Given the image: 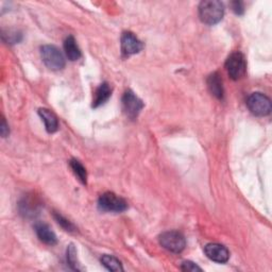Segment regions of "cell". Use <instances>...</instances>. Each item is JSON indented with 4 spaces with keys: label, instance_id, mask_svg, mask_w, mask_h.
I'll list each match as a JSON object with an SVG mask.
<instances>
[{
    "label": "cell",
    "instance_id": "cell-1",
    "mask_svg": "<svg viewBox=\"0 0 272 272\" xmlns=\"http://www.w3.org/2000/svg\"><path fill=\"white\" fill-rule=\"evenodd\" d=\"M224 4L217 0H205L199 6V16L202 22L209 26H214L224 18Z\"/></svg>",
    "mask_w": 272,
    "mask_h": 272
},
{
    "label": "cell",
    "instance_id": "cell-2",
    "mask_svg": "<svg viewBox=\"0 0 272 272\" xmlns=\"http://www.w3.org/2000/svg\"><path fill=\"white\" fill-rule=\"evenodd\" d=\"M41 56L45 65L51 70H61L65 66V59L63 54L54 45L43 46L41 48Z\"/></svg>",
    "mask_w": 272,
    "mask_h": 272
},
{
    "label": "cell",
    "instance_id": "cell-3",
    "mask_svg": "<svg viewBox=\"0 0 272 272\" xmlns=\"http://www.w3.org/2000/svg\"><path fill=\"white\" fill-rule=\"evenodd\" d=\"M163 248L172 253H181L186 247V240L182 233L178 231L164 232L159 237Z\"/></svg>",
    "mask_w": 272,
    "mask_h": 272
},
{
    "label": "cell",
    "instance_id": "cell-4",
    "mask_svg": "<svg viewBox=\"0 0 272 272\" xmlns=\"http://www.w3.org/2000/svg\"><path fill=\"white\" fill-rule=\"evenodd\" d=\"M98 206L103 212L121 213L128 209V203L123 198L109 191L102 193L100 196L98 200Z\"/></svg>",
    "mask_w": 272,
    "mask_h": 272
},
{
    "label": "cell",
    "instance_id": "cell-5",
    "mask_svg": "<svg viewBox=\"0 0 272 272\" xmlns=\"http://www.w3.org/2000/svg\"><path fill=\"white\" fill-rule=\"evenodd\" d=\"M226 68L231 79L235 81L241 79L247 71V63L243 55L239 51L231 54L226 62Z\"/></svg>",
    "mask_w": 272,
    "mask_h": 272
},
{
    "label": "cell",
    "instance_id": "cell-6",
    "mask_svg": "<svg viewBox=\"0 0 272 272\" xmlns=\"http://www.w3.org/2000/svg\"><path fill=\"white\" fill-rule=\"evenodd\" d=\"M247 107L253 115L264 117L271 113V100L262 93H252L247 99Z\"/></svg>",
    "mask_w": 272,
    "mask_h": 272
},
{
    "label": "cell",
    "instance_id": "cell-7",
    "mask_svg": "<svg viewBox=\"0 0 272 272\" xmlns=\"http://www.w3.org/2000/svg\"><path fill=\"white\" fill-rule=\"evenodd\" d=\"M122 110L127 115V117L135 119L140 111L144 108V103L132 92V90H127L122 96Z\"/></svg>",
    "mask_w": 272,
    "mask_h": 272
},
{
    "label": "cell",
    "instance_id": "cell-8",
    "mask_svg": "<svg viewBox=\"0 0 272 272\" xmlns=\"http://www.w3.org/2000/svg\"><path fill=\"white\" fill-rule=\"evenodd\" d=\"M144 45L132 32H125L121 36V51L125 57L138 54Z\"/></svg>",
    "mask_w": 272,
    "mask_h": 272
},
{
    "label": "cell",
    "instance_id": "cell-9",
    "mask_svg": "<svg viewBox=\"0 0 272 272\" xmlns=\"http://www.w3.org/2000/svg\"><path fill=\"white\" fill-rule=\"evenodd\" d=\"M204 252L206 256L212 260L213 262L224 264L227 263L230 258L229 250L222 244L219 243H209L205 245Z\"/></svg>",
    "mask_w": 272,
    "mask_h": 272
},
{
    "label": "cell",
    "instance_id": "cell-10",
    "mask_svg": "<svg viewBox=\"0 0 272 272\" xmlns=\"http://www.w3.org/2000/svg\"><path fill=\"white\" fill-rule=\"evenodd\" d=\"M35 232L37 237L40 238L41 241H43L46 244L55 245L58 241L55 232L50 229V227L46 224L40 222L35 225Z\"/></svg>",
    "mask_w": 272,
    "mask_h": 272
},
{
    "label": "cell",
    "instance_id": "cell-11",
    "mask_svg": "<svg viewBox=\"0 0 272 272\" xmlns=\"http://www.w3.org/2000/svg\"><path fill=\"white\" fill-rule=\"evenodd\" d=\"M207 87H209L211 94L217 99L224 98L225 89L222 85V80L218 72H214L207 78Z\"/></svg>",
    "mask_w": 272,
    "mask_h": 272
},
{
    "label": "cell",
    "instance_id": "cell-12",
    "mask_svg": "<svg viewBox=\"0 0 272 272\" xmlns=\"http://www.w3.org/2000/svg\"><path fill=\"white\" fill-rule=\"evenodd\" d=\"M38 114H40L41 118L45 122V127H46L47 132L55 133V132L58 131L59 121H58V117H57L56 114L54 112H51L48 109H40V110H38Z\"/></svg>",
    "mask_w": 272,
    "mask_h": 272
},
{
    "label": "cell",
    "instance_id": "cell-13",
    "mask_svg": "<svg viewBox=\"0 0 272 272\" xmlns=\"http://www.w3.org/2000/svg\"><path fill=\"white\" fill-rule=\"evenodd\" d=\"M112 95V88L109 85V83L105 82L100 84V86L97 88L96 93H95V97L93 100V107L94 108H98L102 105H105V103L109 100V98Z\"/></svg>",
    "mask_w": 272,
    "mask_h": 272
},
{
    "label": "cell",
    "instance_id": "cell-14",
    "mask_svg": "<svg viewBox=\"0 0 272 272\" xmlns=\"http://www.w3.org/2000/svg\"><path fill=\"white\" fill-rule=\"evenodd\" d=\"M64 50L65 55L70 61H78L81 58V50L78 47L73 36H68L64 42Z\"/></svg>",
    "mask_w": 272,
    "mask_h": 272
},
{
    "label": "cell",
    "instance_id": "cell-15",
    "mask_svg": "<svg viewBox=\"0 0 272 272\" xmlns=\"http://www.w3.org/2000/svg\"><path fill=\"white\" fill-rule=\"evenodd\" d=\"M19 206L20 213L22 215H24L26 217H33L35 216V214L38 213V206H40V204H37L34 198L27 197L23 199L22 202H20Z\"/></svg>",
    "mask_w": 272,
    "mask_h": 272
},
{
    "label": "cell",
    "instance_id": "cell-16",
    "mask_svg": "<svg viewBox=\"0 0 272 272\" xmlns=\"http://www.w3.org/2000/svg\"><path fill=\"white\" fill-rule=\"evenodd\" d=\"M101 264L110 271H114V272L123 271V268L121 266L120 261L117 260V258L113 255H108V254L102 255Z\"/></svg>",
    "mask_w": 272,
    "mask_h": 272
},
{
    "label": "cell",
    "instance_id": "cell-17",
    "mask_svg": "<svg viewBox=\"0 0 272 272\" xmlns=\"http://www.w3.org/2000/svg\"><path fill=\"white\" fill-rule=\"evenodd\" d=\"M69 164H70V167H71L73 174L78 177V179L81 181V183L86 184L87 172H86L85 167L78 160H71Z\"/></svg>",
    "mask_w": 272,
    "mask_h": 272
},
{
    "label": "cell",
    "instance_id": "cell-18",
    "mask_svg": "<svg viewBox=\"0 0 272 272\" xmlns=\"http://www.w3.org/2000/svg\"><path fill=\"white\" fill-rule=\"evenodd\" d=\"M67 263L70 266V268L75 271H81L83 268L81 267L79 261L77 257V250L73 244H69L67 248Z\"/></svg>",
    "mask_w": 272,
    "mask_h": 272
},
{
    "label": "cell",
    "instance_id": "cell-19",
    "mask_svg": "<svg viewBox=\"0 0 272 272\" xmlns=\"http://www.w3.org/2000/svg\"><path fill=\"white\" fill-rule=\"evenodd\" d=\"M55 216V219L57 220V222L67 232H73L76 230L75 226L69 221V220H67L65 217H63L61 214L59 213H55L54 214Z\"/></svg>",
    "mask_w": 272,
    "mask_h": 272
},
{
    "label": "cell",
    "instance_id": "cell-20",
    "mask_svg": "<svg viewBox=\"0 0 272 272\" xmlns=\"http://www.w3.org/2000/svg\"><path fill=\"white\" fill-rule=\"evenodd\" d=\"M181 269L183 271H191V272H195V271H202V269L197 266L195 263L189 262V261H185L181 265Z\"/></svg>",
    "mask_w": 272,
    "mask_h": 272
},
{
    "label": "cell",
    "instance_id": "cell-21",
    "mask_svg": "<svg viewBox=\"0 0 272 272\" xmlns=\"http://www.w3.org/2000/svg\"><path fill=\"white\" fill-rule=\"evenodd\" d=\"M231 7H232V10L234 11L235 14H237V15L243 14V5H242V3L234 2V3L231 4Z\"/></svg>",
    "mask_w": 272,
    "mask_h": 272
},
{
    "label": "cell",
    "instance_id": "cell-22",
    "mask_svg": "<svg viewBox=\"0 0 272 272\" xmlns=\"http://www.w3.org/2000/svg\"><path fill=\"white\" fill-rule=\"evenodd\" d=\"M0 133H2V136H3V137H7L8 134L10 133L9 126L7 125L6 119H5L4 117H3V119H2V126H0Z\"/></svg>",
    "mask_w": 272,
    "mask_h": 272
}]
</instances>
